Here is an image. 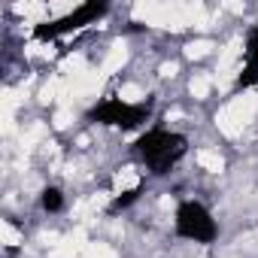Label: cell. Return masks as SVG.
<instances>
[{
	"label": "cell",
	"mask_w": 258,
	"mask_h": 258,
	"mask_svg": "<svg viewBox=\"0 0 258 258\" xmlns=\"http://www.w3.org/2000/svg\"><path fill=\"white\" fill-rule=\"evenodd\" d=\"M140 191H143V182H137L134 188H127V191H118L115 198H112V204L106 207V213H118V210H127L137 198H140Z\"/></svg>",
	"instance_id": "cell-7"
},
{
	"label": "cell",
	"mask_w": 258,
	"mask_h": 258,
	"mask_svg": "<svg viewBox=\"0 0 258 258\" xmlns=\"http://www.w3.org/2000/svg\"><path fill=\"white\" fill-rule=\"evenodd\" d=\"M91 121L106 124V127H121V131H134L149 118V106L146 103H127L121 97H103L100 103L91 106L88 112Z\"/></svg>",
	"instance_id": "cell-2"
},
{
	"label": "cell",
	"mask_w": 258,
	"mask_h": 258,
	"mask_svg": "<svg viewBox=\"0 0 258 258\" xmlns=\"http://www.w3.org/2000/svg\"><path fill=\"white\" fill-rule=\"evenodd\" d=\"M106 10H109L106 4H97V0H91V4H82V7H76L73 13H67V16L55 19V22L34 25V31H31V34H34V40H40V43H52V40H58V37L76 34V31H82L85 25L97 22Z\"/></svg>",
	"instance_id": "cell-4"
},
{
	"label": "cell",
	"mask_w": 258,
	"mask_h": 258,
	"mask_svg": "<svg viewBox=\"0 0 258 258\" xmlns=\"http://www.w3.org/2000/svg\"><path fill=\"white\" fill-rule=\"evenodd\" d=\"M134 149L152 176H164V173H170V167L179 164V158L188 149V140H185V134L167 131V127H149L134 143Z\"/></svg>",
	"instance_id": "cell-1"
},
{
	"label": "cell",
	"mask_w": 258,
	"mask_h": 258,
	"mask_svg": "<svg viewBox=\"0 0 258 258\" xmlns=\"http://www.w3.org/2000/svg\"><path fill=\"white\" fill-rule=\"evenodd\" d=\"M40 207H43L46 213H61V210H64V191H61L58 185H46L43 195H40Z\"/></svg>",
	"instance_id": "cell-6"
},
{
	"label": "cell",
	"mask_w": 258,
	"mask_h": 258,
	"mask_svg": "<svg viewBox=\"0 0 258 258\" xmlns=\"http://www.w3.org/2000/svg\"><path fill=\"white\" fill-rule=\"evenodd\" d=\"M173 228L179 237L195 240V243H213L219 237V225L213 219V213L201 204V201H182L176 207L173 216Z\"/></svg>",
	"instance_id": "cell-3"
},
{
	"label": "cell",
	"mask_w": 258,
	"mask_h": 258,
	"mask_svg": "<svg viewBox=\"0 0 258 258\" xmlns=\"http://www.w3.org/2000/svg\"><path fill=\"white\" fill-rule=\"evenodd\" d=\"M258 85V25L246 31V46H243V67L237 76V88H252Z\"/></svg>",
	"instance_id": "cell-5"
}]
</instances>
